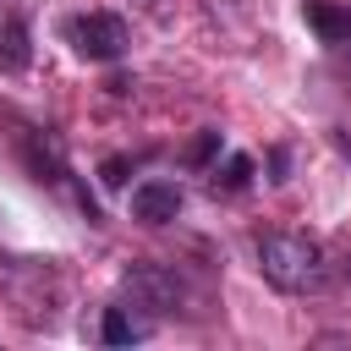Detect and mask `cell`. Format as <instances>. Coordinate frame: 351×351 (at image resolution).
Instances as JSON below:
<instances>
[{
  "label": "cell",
  "instance_id": "2",
  "mask_svg": "<svg viewBox=\"0 0 351 351\" xmlns=\"http://www.w3.org/2000/svg\"><path fill=\"white\" fill-rule=\"evenodd\" d=\"M66 44H71L82 60H121L126 44H132V27H126V16H115V11H77V16L66 22Z\"/></svg>",
  "mask_w": 351,
  "mask_h": 351
},
{
  "label": "cell",
  "instance_id": "4",
  "mask_svg": "<svg viewBox=\"0 0 351 351\" xmlns=\"http://www.w3.org/2000/svg\"><path fill=\"white\" fill-rule=\"evenodd\" d=\"M181 214V186L176 181H137L132 186V219H143V225H170Z\"/></svg>",
  "mask_w": 351,
  "mask_h": 351
},
{
  "label": "cell",
  "instance_id": "12",
  "mask_svg": "<svg viewBox=\"0 0 351 351\" xmlns=\"http://www.w3.org/2000/svg\"><path fill=\"white\" fill-rule=\"evenodd\" d=\"M126 181V159H104V186H121Z\"/></svg>",
  "mask_w": 351,
  "mask_h": 351
},
{
  "label": "cell",
  "instance_id": "7",
  "mask_svg": "<svg viewBox=\"0 0 351 351\" xmlns=\"http://www.w3.org/2000/svg\"><path fill=\"white\" fill-rule=\"evenodd\" d=\"M33 60V49H27V27L16 22V16H5L0 22V71H22Z\"/></svg>",
  "mask_w": 351,
  "mask_h": 351
},
{
  "label": "cell",
  "instance_id": "5",
  "mask_svg": "<svg viewBox=\"0 0 351 351\" xmlns=\"http://www.w3.org/2000/svg\"><path fill=\"white\" fill-rule=\"evenodd\" d=\"M307 27L324 44H351V11L335 5V0H307Z\"/></svg>",
  "mask_w": 351,
  "mask_h": 351
},
{
  "label": "cell",
  "instance_id": "9",
  "mask_svg": "<svg viewBox=\"0 0 351 351\" xmlns=\"http://www.w3.org/2000/svg\"><path fill=\"white\" fill-rule=\"evenodd\" d=\"M22 148H27V165H33V181H38V176H44V154H38V143H33V137H27ZM49 181H55V186L66 181V165H60L55 154H49Z\"/></svg>",
  "mask_w": 351,
  "mask_h": 351
},
{
  "label": "cell",
  "instance_id": "3",
  "mask_svg": "<svg viewBox=\"0 0 351 351\" xmlns=\"http://www.w3.org/2000/svg\"><path fill=\"white\" fill-rule=\"evenodd\" d=\"M121 285H126L143 307H154V313H176V307L186 302L181 274H176V269H165V263H132V269L121 274Z\"/></svg>",
  "mask_w": 351,
  "mask_h": 351
},
{
  "label": "cell",
  "instance_id": "6",
  "mask_svg": "<svg viewBox=\"0 0 351 351\" xmlns=\"http://www.w3.org/2000/svg\"><path fill=\"white\" fill-rule=\"evenodd\" d=\"M99 335H104V346H137V340L148 335V324H143V318H132L126 307H104Z\"/></svg>",
  "mask_w": 351,
  "mask_h": 351
},
{
  "label": "cell",
  "instance_id": "11",
  "mask_svg": "<svg viewBox=\"0 0 351 351\" xmlns=\"http://www.w3.org/2000/svg\"><path fill=\"white\" fill-rule=\"evenodd\" d=\"M214 148H219V132H203V137H197V143H192V159H197V165H203V159H208V154H214Z\"/></svg>",
  "mask_w": 351,
  "mask_h": 351
},
{
  "label": "cell",
  "instance_id": "10",
  "mask_svg": "<svg viewBox=\"0 0 351 351\" xmlns=\"http://www.w3.org/2000/svg\"><path fill=\"white\" fill-rule=\"evenodd\" d=\"M269 170H274L269 181H291V154H285V148H274V154H269Z\"/></svg>",
  "mask_w": 351,
  "mask_h": 351
},
{
  "label": "cell",
  "instance_id": "8",
  "mask_svg": "<svg viewBox=\"0 0 351 351\" xmlns=\"http://www.w3.org/2000/svg\"><path fill=\"white\" fill-rule=\"evenodd\" d=\"M247 181H252V159L247 154H230L225 170H214V192H241Z\"/></svg>",
  "mask_w": 351,
  "mask_h": 351
},
{
  "label": "cell",
  "instance_id": "1",
  "mask_svg": "<svg viewBox=\"0 0 351 351\" xmlns=\"http://www.w3.org/2000/svg\"><path fill=\"white\" fill-rule=\"evenodd\" d=\"M258 269H263V280L269 285H280V291H318L324 280H329V258H324V247L313 241V236H296V230H269V236H258Z\"/></svg>",
  "mask_w": 351,
  "mask_h": 351
}]
</instances>
